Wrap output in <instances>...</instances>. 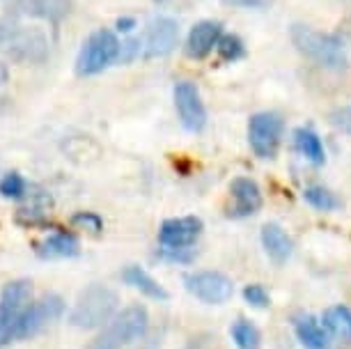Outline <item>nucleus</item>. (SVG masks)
<instances>
[{
  "label": "nucleus",
  "instance_id": "17",
  "mask_svg": "<svg viewBox=\"0 0 351 349\" xmlns=\"http://www.w3.org/2000/svg\"><path fill=\"white\" fill-rule=\"evenodd\" d=\"M122 280L127 282V285L134 287V289H138L141 294L149 296V299H154V301H165V299H168V292L163 289L161 282L152 278V276H149L147 272H145L143 267H138V265L124 267Z\"/></svg>",
  "mask_w": 351,
  "mask_h": 349
},
{
  "label": "nucleus",
  "instance_id": "8",
  "mask_svg": "<svg viewBox=\"0 0 351 349\" xmlns=\"http://www.w3.org/2000/svg\"><path fill=\"white\" fill-rule=\"evenodd\" d=\"M282 120L278 113H257L250 117L248 143L260 159H274L280 147Z\"/></svg>",
  "mask_w": 351,
  "mask_h": 349
},
{
  "label": "nucleus",
  "instance_id": "32",
  "mask_svg": "<svg viewBox=\"0 0 351 349\" xmlns=\"http://www.w3.org/2000/svg\"><path fill=\"white\" fill-rule=\"evenodd\" d=\"M10 32H12V28H8V25H5V23H0V44H5V42H8Z\"/></svg>",
  "mask_w": 351,
  "mask_h": 349
},
{
  "label": "nucleus",
  "instance_id": "3",
  "mask_svg": "<svg viewBox=\"0 0 351 349\" xmlns=\"http://www.w3.org/2000/svg\"><path fill=\"white\" fill-rule=\"evenodd\" d=\"M291 42H294L296 51L306 56L308 60L317 62L319 67L326 69H342L347 64V53H344V44L335 35L328 32H319L310 25L294 23L289 32Z\"/></svg>",
  "mask_w": 351,
  "mask_h": 349
},
{
  "label": "nucleus",
  "instance_id": "26",
  "mask_svg": "<svg viewBox=\"0 0 351 349\" xmlns=\"http://www.w3.org/2000/svg\"><path fill=\"white\" fill-rule=\"evenodd\" d=\"M243 299H246V304L255 306V308L269 306V292L262 285H246L243 287Z\"/></svg>",
  "mask_w": 351,
  "mask_h": 349
},
{
  "label": "nucleus",
  "instance_id": "13",
  "mask_svg": "<svg viewBox=\"0 0 351 349\" xmlns=\"http://www.w3.org/2000/svg\"><path fill=\"white\" fill-rule=\"evenodd\" d=\"M230 193H232V207L228 214L232 219H246V216L260 212L262 191L250 177H237L230 186Z\"/></svg>",
  "mask_w": 351,
  "mask_h": 349
},
{
  "label": "nucleus",
  "instance_id": "29",
  "mask_svg": "<svg viewBox=\"0 0 351 349\" xmlns=\"http://www.w3.org/2000/svg\"><path fill=\"white\" fill-rule=\"evenodd\" d=\"M230 8H241V10H264L269 5H274V0H223Z\"/></svg>",
  "mask_w": 351,
  "mask_h": 349
},
{
  "label": "nucleus",
  "instance_id": "22",
  "mask_svg": "<svg viewBox=\"0 0 351 349\" xmlns=\"http://www.w3.org/2000/svg\"><path fill=\"white\" fill-rule=\"evenodd\" d=\"M230 335L239 349H260V345H262L260 328L248 320H237L230 328Z\"/></svg>",
  "mask_w": 351,
  "mask_h": 349
},
{
  "label": "nucleus",
  "instance_id": "25",
  "mask_svg": "<svg viewBox=\"0 0 351 349\" xmlns=\"http://www.w3.org/2000/svg\"><path fill=\"white\" fill-rule=\"evenodd\" d=\"M218 53H221V58H225V60H237V58L243 56V44L239 37L234 35H228V37H221V42H218Z\"/></svg>",
  "mask_w": 351,
  "mask_h": 349
},
{
  "label": "nucleus",
  "instance_id": "28",
  "mask_svg": "<svg viewBox=\"0 0 351 349\" xmlns=\"http://www.w3.org/2000/svg\"><path fill=\"white\" fill-rule=\"evenodd\" d=\"M330 124H333L337 131H342V134L351 136V104L349 106L335 108L333 113H330Z\"/></svg>",
  "mask_w": 351,
  "mask_h": 349
},
{
  "label": "nucleus",
  "instance_id": "15",
  "mask_svg": "<svg viewBox=\"0 0 351 349\" xmlns=\"http://www.w3.org/2000/svg\"><path fill=\"white\" fill-rule=\"evenodd\" d=\"M223 37V28L221 23L216 21H200L195 23L193 28L189 32V39H186V53L191 58H204L209 56L211 51L216 49L218 42Z\"/></svg>",
  "mask_w": 351,
  "mask_h": 349
},
{
  "label": "nucleus",
  "instance_id": "10",
  "mask_svg": "<svg viewBox=\"0 0 351 349\" xmlns=\"http://www.w3.org/2000/svg\"><path fill=\"white\" fill-rule=\"evenodd\" d=\"M184 285H186V289L195 299H200L202 304H211V306L225 304L232 296V289H234L232 280L221 272L189 274L186 278H184Z\"/></svg>",
  "mask_w": 351,
  "mask_h": 349
},
{
  "label": "nucleus",
  "instance_id": "4",
  "mask_svg": "<svg viewBox=\"0 0 351 349\" xmlns=\"http://www.w3.org/2000/svg\"><path fill=\"white\" fill-rule=\"evenodd\" d=\"M32 304L30 280H12L0 292V347L14 342V331Z\"/></svg>",
  "mask_w": 351,
  "mask_h": 349
},
{
  "label": "nucleus",
  "instance_id": "2",
  "mask_svg": "<svg viewBox=\"0 0 351 349\" xmlns=\"http://www.w3.org/2000/svg\"><path fill=\"white\" fill-rule=\"evenodd\" d=\"M117 313V294L108 285L92 282L78 294L74 308L69 313V324L83 331L104 328Z\"/></svg>",
  "mask_w": 351,
  "mask_h": 349
},
{
  "label": "nucleus",
  "instance_id": "12",
  "mask_svg": "<svg viewBox=\"0 0 351 349\" xmlns=\"http://www.w3.org/2000/svg\"><path fill=\"white\" fill-rule=\"evenodd\" d=\"M180 39V28L177 21L170 16H156L147 28V39H145V58H163L177 46Z\"/></svg>",
  "mask_w": 351,
  "mask_h": 349
},
{
  "label": "nucleus",
  "instance_id": "24",
  "mask_svg": "<svg viewBox=\"0 0 351 349\" xmlns=\"http://www.w3.org/2000/svg\"><path fill=\"white\" fill-rule=\"evenodd\" d=\"M25 189H28V184L19 173H8L0 180V195L3 197H12V200H16V197H23L25 195Z\"/></svg>",
  "mask_w": 351,
  "mask_h": 349
},
{
  "label": "nucleus",
  "instance_id": "5",
  "mask_svg": "<svg viewBox=\"0 0 351 349\" xmlns=\"http://www.w3.org/2000/svg\"><path fill=\"white\" fill-rule=\"evenodd\" d=\"M122 46L117 42L115 32L110 30H97L88 37V42L83 44L81 53L76 60V71L81 76H95L106 67H110L117 60Z\"/></svg>",
  "mask_w": 351,
  "mask_h": 349
},
{
  "label": "nucleus",
  "instance_id": "6",
  "mask_svg": "<svg viewBox=\"0 0 351 349\" xmlns=\"http://www.w3.org/2000/svg\"><path fill=\"white\" fill-rule=\"evenodd\" d=\"M64 315V301L58 294H44L42 299L32 301L25 308L21 322H19L16 331H14V342L16 340H28L32 335H37L39 331H44L46 326L58 322Z\"/></svg>",
  "mask_w": 351,
  "mask_h": 349
},
{
  "label": "nucleus",
  "instance_id": "23",
  "mask_svg": "<svg viewBox=\"0 0 351 349\" xmlns=\"http://www.w3.org/2000/svg\"><path fill=\"white\" fill-rule=\"evenodd\" d=\"M303 197L310 207L319 209V212H333V209L340 207V200L335 197V193H330L328 189L324 186H310L303 191Z\"/></svg>",
  "mask_w": 351,
  "mask_h": 349
},
{
  "label": "nucleus",
  "instance_id": "1",
  "mask_svg": "<svg viewBox=\"0 0 351 349\" xmlns=\"http://www.w3.org/2000/svg\"><path fill=\"white\" fill-rule=\"evenodd\" d=\"M147 326H149L147 308L141 304L127 306L124 311L115 313V317L90 340V345L85 349H124L131 342L141 340L147 333Z\"/></svg>",
  "mask_w": 351,
  "mask_h": 349
},
{
  "label": "nucleus",
  "instance_id": "27",
  "mask_svg": "<svg viewBox=\"0 0 351 349\" xmlns=\"http://www.w3.org/2000/svg\"><path fill=\"white\" fill-rule=\"evenodd\" d=\"M71 223H74V226H78V228L92 230V232H101V228H104L101 216L95 214V212H78V214H74Z\"/></svg>",
  "mask_w": 351,
  "mask_h": 349
},
{
  "label": "nucleus",
  "instance_id": "21",
  "mask_svg": "<svg viewBox=\"0 0 351 349\" xmlns=\"http://www.w3.org/2000/svg\"><path fill=\"white\" fill-rule=\"evenodd\" d=\"M294 143H296V149L306 156L308 161H313L315 166H322L326 161V154H324V145L319 141V136L310 129H299L294 134Z\"/></svg>",
  "mask_w": 351,
  "mask_h": 349
},
{
  "label": "nucleus",
  "instance_id": "19",
  "mask_svg": "<svg viewBox=\"0 0 351 349\" xmlns=\"http://www.w3.org/2000/svg\"><path fill=\"white\" fill-rule=\"evenodd\" d=\"M296 338L301 340V345L306 349H328V331L324 328L322 322L315 317H299L296 320Z\"/></svg>",
  "mask_w": 351,
  "mask_h": 349
},
{
  "label": "nucleus",
  "instance_id": "7",
  "mask_svg": "<svg viewBox=\"0 0 351 349\" xmlns=\"http://www.w3.org/2000/svg\"><path fill=\"white\" fill-rule=\"evenodd\" d=\"M5 51L16 62L39 64L49 58V39L37 28H12Z\"/></svg>",
  "mask_w": 351,
  "mask_h": 349
},
{
  "label": "nucleus",
  "instance_id": "30",
  "mask_svg": "<svg viewBox=\"0 0 351 349\" xmlns=\"http://www.w3.org/2000/svg\"><path fill=\"white\" fill-rule=\"evenodd\" d=\"M184 349H214V347H211L209 338H195V340H191Z\"/></svg>",
  "mask_w": 351,
  "mask_h": 349
},
{
  "label": "nucleus",
  "instance_id": "20",
  "mask_svg": "<svg viewBox=\"0 0 351 349\" xmlns=\"http://www.w3.org/2000/svg\"><path fill=\"white\" fill-rule=\"evenodd\" d=\"M322 324L328 333L342 340H351V311L347 306H333L324 313Z\"/></svg>",
  "mask_w": 351,
  "mask_h": 349
},
{
  "label": "nucleus",
  "instance_id": "33",
  "mask_svg": "<svg viewBox=\"0 0 351 349\" xmlns=\"http://www.w3.org/2000/svg\"><path fill=\"white\" fill-rule=\"evenodd\" d=\"M8 78H10L8 64H3V62H0V85H5V83H8Z\"/></svg>",
  "mask_w": 351,
  "mask_h": 349
},
{
  "label": "nucleus",
  "instance_id": "11",
  "mask_svg": "<svg viewBox=\"0 0 351 349\" xmlns=\"http://www.w3.org/2000/svg\"><path fill=\"white\" fill-rule=\"evenodd\" d=\"M175 108L184 129L193 131V134L204 129V124H207V108H204L200 90L195 88V83L182 81L175 85Z\"/></svg>",
  "mask_w": 351,
  "mask_h": 349
},
{
  "label": "nucleus",
  "instance_id": "18",
  "mask_svg": "<svg viewBox=\"0 0 351 349\" xmlns=\"http://www.w3.org/2000/svg\"><path fill=\"white\" fill-rule=\"evenodd\" d=\"M37 255L44 260L74 258L78 255V239L71 232H56L42 243H37Z\"/></svg>",
  "mask_w": 351,
  "mask_h": 349
},
{
  "label": "nucleus",
  "instance_id": "31",
  "mask_svg": "<svg viewBox=\"0 0 351 349\" xmlns=\"http://www.w3.org/2000/svg\"><path fill=\"white\" fill-rule=\"evenodd\" d=\"M134 25H136V21H134V19H120V21H117V28H120V30H124V32H127V30H131V28H134Z\"/></svg>",
  "mask_w": 351,
  "mask_h": 349
},
{
  "label": "nucleus",
  "instance_id": "14",
  "mask_svg": "<svg viewBox=\"0 0 351 349\" xmlns=\"http://www.w3.org/2000/svg\"><path fill=\"white\" fill-rule=\"evenodd\" d=\"M71 0H16L14 14L16 16H35L44 21L58 23L69 14Z\"/></svg>",
  "mask_w": 351,
  "mask_h": 349
},
{
  "label": "nucleus",
  "instance_id": "9",
  "mask_svg": "<svg viewBox=\"0 0 351 349\" xmlns=\"http://www.w3.org/2000/svg\"><path fill=\"white\" fill-rule=\"evenodd\" d=\"M202 234V221L197 216L168 219L158 228L161 251H193V243Z\"/></svg>",
  "mask_w": 351,
  "mask_h": 349
},
{
  "label": "nucleus",
  "instance_id": "16",
  "mask_svg": "<svg viewBox=\"0 0 351 349\" xmlns=\"http://www.w3.org/2000/svg\"><path fill=\"white\" fill-rule=\"evenodd\" d=\"M262 246L269 258L278 262V265L287 262L291 258V251H294V243H291L289 234L280 226H276V223H267L262 228Z\"/></svg>",
  "mask_w": 351,
  "mask_h": 349
}]
</instances>
